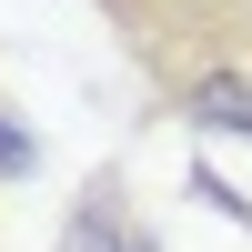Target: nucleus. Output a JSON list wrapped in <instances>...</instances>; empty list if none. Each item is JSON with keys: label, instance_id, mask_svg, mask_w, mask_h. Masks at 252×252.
Returning a JSON list of instances; mask_svg holds the SVG:
<instances>
[{"label": "nucleus", "instance_id": "1", "mask_svg": "<svg viewBox=\"0 0 252 252\" xmlns=\"http://www.w3.org/2000/svg\"><path fill=\"white\" fill-rule=\"evenodd\" d=\"M182 121L192 131H232V141H252V71H192L182 81Z\"/></svg>", "mask_w": 252, "mask_h": 252}, {"label": "nucleus", "instance_id": "3", "mask_svg": "<svg viewBox=\"0 0 252 252\" xmlns=\"http://www.w3.org/2000/svg\"><path fill=\"white\" fill-rule=\"evenodd\" d=\"M31 161H40V141H31V131H20V121H10V111H0V182H20V172H31Z\"/></svg>", "mask_w": 252, "mask_h": 252}, {"label": "nucleus", "instance_id": "2", "mask_svg": "<svg viewBox=\"0 0 252 252\" xmlns=\"http://www.w3.org/2000/svg\"><path fill=\"white\" fill-rule=\"evenodd\" d=\"M61 252H152V242L131 232V212H121V202H111V182H101V192H91V202L71 212V232H61Z\"/></svg>", "mask_w": 252, "mask_h": 252}, {"label": "nucleus", "instance_id": "4", "mask_svg": "<svg viewBox=\"0 0 252 252\" xmlns=\"http://www.w3.org/2000/svg\"><path fill=\"white\" fill-rule=\"evenodd\" d=\"M192 192L212 202V212H232V222H252V192H232V182H222V172H192Z\"/></svg>", "mask_w": 252, "mask_h": 252}]
</instances>
